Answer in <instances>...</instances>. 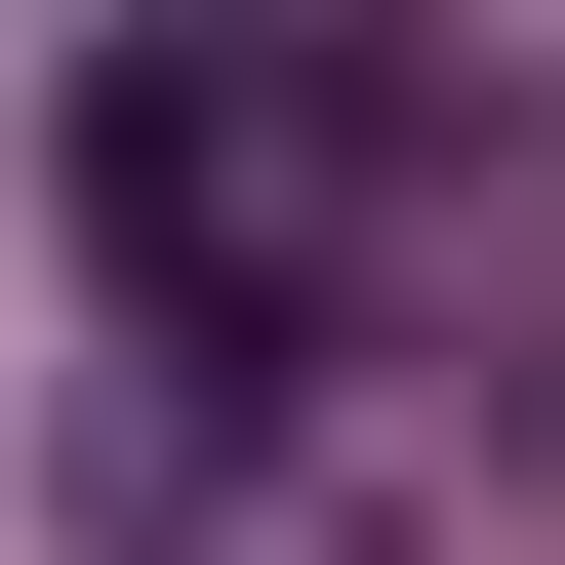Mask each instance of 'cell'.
I'll use <instances>...</instances> for the list:
<instances>
[{
	"mask_svg": "<svg viewBox=\"0 0 565 565\" xmlns=\"http://www.w3.org/2000/svg\"><path fill=\"white\" fill-rule=\"evenodd\" d=\"M82 565H404V484L323 445V323H121L82 364Z\"/></svg>",
	"mask_w": 565,
	"mask_h": 565,
	"instance_id": "2",
	"label": "cell"
},
{
	"mask_svg": "<svg viewBox=\"0 0 565 565\" xmlns=\"http://www.w3.org/2000/svg\"><path fill=\"white\" fill-rule=\"evenodd\" d=\"M41 162H82V282L121 323H323V282H364V82H323L282 0H162Z\"/></svg>",
	"mask_w": 565,
	"mask_h": 565,
	"instance_id": "1",
	"label": "cell"
}]
</instances>
